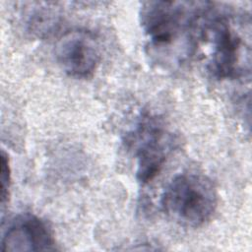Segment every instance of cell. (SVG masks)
I'll return each mask as SVG.
<instances>
[{
    "label": "cell",
    "instance_id": "1",
    "mask_svg": "<svg viewBox=\"0 0 252 252\" xmlns=\"http://www.w3.org/2000/svg\"><path fill=\"white\" fill-rule=\"evenodd\" d=\"M207 2L147 1L140 9V23L148 54L157 64L177 67L198 52V35Z\"/></svg>",
    "mask_w": 252,
    "mask_h": 252
},
{
    "label": "cell",
    "instance_id": "2",
    "mask_svg": "<svg viewBox=\"0 0 252 252\" xmlns=\"http://www.w3.org/2000/svg\"><path fill=\"white\" fill-rule=\"evenodd\" d=\"M210 47L208 71L219 80L240 79L250 74V22L207 3L198 35Z\"/></svg>",
    "mask_w": 252,
    "mask_h": 252
},
{
    "label": "cell",
    "instance_id": "3",
    "mask_svg": "<svg viewBox=\"0 0 252 252\" xmlns=\"http://www.w3.org/2000/svg\"><path fill=\"white\" fill-rule=\"evenodd\" d=\"M160 207L178 224L199 227L209 221L217 210V189L205 175L181 173L165 187L160 197Z\"/></svg>",
    "mask_w": 252,
    "mask_h": 252
},
{
    "label": "cell",
    "instance_id": "4",
    "mask_svg": "<svg viewBox=\"0 0 252 252\" xmlns=\"http://www.w3.org/2000/svg\"><path fill=\"white\" fill-rule=\"evenodd\" d=\"M126 146L136 158L138 181L147 184L162 169L175 146V138L160 118L147 114L127 134Z\"/></svg>",
    "mask_w": 252,
    "mask_h": 252
},
{
    "label": "cell",
    "instance_id": "5",
    "mask_svg": "<svg viewBox=\"0 0 252 252\" xmlns=\"http://www.w3.org/2000/svg\"><path fill=\"white\" fill-rule=\"evenodd\" d=\"M55 58L70 77H90L100 61V48L95 36L86 30H72L63 33L55 44Z\"/></svg>",
    "mask_w": 252,
    "mask_h": 252
},
{
    "label": "cell",
    "instance_id": "6",
    "mask_svg": "<svg viewBox=\"0 0 252 252\" xmlns=\"http://www.w3.org/2000/svg\"><path fill=\"white\" fill-rule=\"evenodd\" d=\"M3 251H50L55 250L53 234L40 218L24 214L15 218L1 239Z\"/></svg>",
    "mask_w": 252,
    "mask_h": 252
},
{
    "label": "cell",
    "instance_id": "7",
    "mask_svg": "<svg viewBox=\"0 0 252 252\" xmlns=\"http://www.w3.org/2000/svg\"><path fill=\"white\" fill-rule=\"evenodd\" d=\"M0 197H1V205L4 206L9 196V188L11 183V173H10V165L8 156L4 151L1 153V177H0Z\"/></svg>",
    "mask_w": 252,
    "mask_h": 252
}]
</instances>
